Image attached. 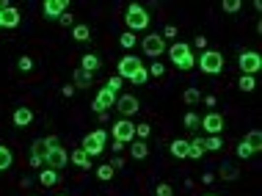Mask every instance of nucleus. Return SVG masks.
<instances>
[{"instance_id":"f257e3e1","label":"nucleus","mask_w":262,"mask_h":196,"mask_svg":"<svg viewBox=\"0 0 262 196\" xmlns=\"http://www.w3.org/2000/svg\"><path fill=\"white\" fill-rule=\"evenodd\" d=\"M119 77H122V80H130V83H135V86H144L146 80H149V72H146V66L141 64V58L124 56L122 61H119Z\"/></svg>"},{"instance_id":"f03ea898","label":"nucleus","mask_w":262,"mask_h":196,"mask_svg":"<svg viewBox=\"0 0 262 196\" xmlns=\"http://www.w3.org/2000/svg\"><path fill=\"white\" fill-rule=\"evenodd\" d=\"M165 53H168V58H171L174 66H177V69H182V72H188V69H193V66H196V58H193L191 44H188V42H174L171 47L165 50Z\"/></svg>"},{"instance_id":"7ed1b4c3","label":"nucleus","mask_w":262,"mask_h":196,"mask_svg":"<svg viewBox=\"0 0 262 196\" xmlns=\"http://www.w3.org/2000/svg\"><path fill=\"white\" fill-rule=\"evenodd\" d=\"M53 147H58V138H55V135H50V138H36L33 144H31V166L33 168L44 166V158H47V152Z\"/></svg>"},{"instance_id":"20e7f679","label":"nucleus","mask_w":262,"mask_h":196,"mask_svg":"<svg viewBox=\"0 0 262 196\" xmlns=\"http://www.w3.org/2000/svg\"><path fill=\"white\" fill-rule=\"evenodd\" d=\"M199 69L204 72V75H221L224 72V53H218V50H204L199 58Z\"/></svg>"},{"instance_id":"39448f33","label":"nucleus","mask_w":262,"mask_h":196,"mask_svg":"<svg viewBox=\"0 0 262 196\" xmlns=\"http://www.w3.org/2000/svg\"><path fill=\"white\" fill-rule=\"evenodd\" d=\"M124 22H127V28L132 31H144L146 25H149V14H146L144 6H138V3H132V6H127V14H124Z\"/></svg>"},{"instance_id":"423d86ee","label":"nucleus","mask_w":262,"mask_h":196,"mask_svg":"<svg viewBox=\"0 0 262 196\" xmlns=\"http://www.w3.org/2000/svg\"><path fill=\"white\" fill-rule=\"evenodd\" d=\"M105 141H108V130L99 127V130H94V133H89L86 138H83V147L80 149L89 155V158H97V155L105 149Z\"/></svg>"},{"instance_id":"0eeeda50","label":"nucleus","mask_w":262,"mask_h":196,"mask_svg":"<svg viewBox=\"0 0 262 196\" xmlns=\"http://www.w3.org/2000/svg\"><path fill=\"white\" fill-rule=\"evenodd\" d=\"M141 47H144V56H149V58H155V61H158V58L165 53V39L160 33H149V36H144Z\"/></svg>"},{"instance_id":"6e6552de","label":"nucleus","mask_w":262,"mask_h":196,"mask_svg":"<svg viewBox=\"0 0 262 196\" xmlns=\"http://www.w3.org/2000/svg\"><path fill=\"white\" fill-rule=\"evenodd\" d=\"M116 97H119V94H113V91L99 89V91H97V97L91 99V111H94V113H108L110 108L116 105Z\"/></svg>"},{"instance_id":"1a4fd4ad","label":"nucleus","mask_w":262,"mask_h":196,"mask_svg":"<svg viewBox=\"0 0 262 196\" xmlns=\"http://www.w3.org/2000/svg\"><path fill=\"white\" fill-rule=\"evenodd\" d=\"M237 64H240L243 75H257V72L262 69V58H260V53H254V50H243Z\"/></svg>"},{"instance_id":"9d476101","label":"nucleus","mask_w":262,"mask_h":196,"mask_svg":"<svg viewBox=\"0 0 262 196\" xmlns=\"http://www.w3.org/2000/svg\"><path fill=\"white\" fill-rule=\"evenodd\" d=\"M138 108H141V102H138L135 94H119L116 97V111L122 113V116H135Z\"/></svg>"},{"instance_id":"9b49d317","label":"nucleus","mask_w":262,"mask_h":196,"mask_svg":"<svg viewBox=\"0 0 262 196\" xmlns=\"http://www.w3.org/2000/svg\"><path fill=\"white\" fill-rule=\"evenodd\" d=\"M44 163H47V168H53V171H61L64 166L69 163V155H66V149L58 144V147H53L47 152V158H44Z\"/></svg>"},{"instance_id":"f8f14e48","label":"nucleus","mask_w":262,"mask_h":196,"mask_svg":"<svg viewBox=\"0 0 262 196\" xmlns=\"http://www.w3.org/2000/svg\"><path fill=\"white\" fill-rule=\"evenodd\" d=\"M135 138V125H132L130 119H119L116 125H113V141H132Z\"/></svg>"},{"instance_id":"ddd939ff","label":"nucleus","mask_w":262,"mask_h":196,"mask_svg":"<svg viewBox=\"0 0 262 196\" xmlns=\"http://www.w3.org/2000/svg\"><path fill=\"white\" fill-rule=\"evenodd\" d=\"M199 125L204 127V130H207L210 135H218L221 130H224V116H221V113H215V111H210V113L204 116V119L199 122Z\"/></svg>"},{"instance_id":"4468645a","label":"nucleus","mask_w":262,"mask_h":196,"mask_svg":"<svg viewBox=\"0 0 262 196\" xmlns=\"http://www.w3.org/2000/svg\"><path fill=\"white\" fill-rule=\"evenodd\" d=\"M41 8H44V17H47V20H58L69 8V0H44Z\"/></svg>"},{"instance_id":"2eb2a0df","label":"nucleus","mask_w":262,"mask_h":196,"mask_svg":"<svg viewBox=\"0 0 262 196\" xmlns=\"http://www.w3.org/2000/svg\"><path fill=\"white\" fill-rule=\"evenodd\" d=\"M0 20H3V28H17V25H20V11L14 6H3Z\"/></svg>"},{"instance_id":"dca6fc26","label":"nucleus","mask_w":262,"mask_h":196,"mask_svg":"<svg viewBox=\"0 0 262 196\" xmlns=\"http://www.w3.org/2000/svg\"><path fill=\"white\" fill-rule=\"evenodd\" d=\"M99 66H102V58L97 56V53H86V56H83V61H80V69L83 72H91V75H94Z\"/></svg>"},{"instance_id":"f3484780","label":"nucleus","mask_w":262,"mask_h":196,"mask_svg":"<svg viewBox=\"0 0 262 196\" xmlns=\"http://www.w3.org/2000/svg\"><path fill=\"white\" fill-rule=\"evenodd\" d=\"M31 122H33V111H31V108L22 105V108L14 111V125H17V127H28Z\"/></svg>"},{"instance_id":"a211bd4d","label":"nucleus","mask_w":262,"mask_h":196,"mask_svg":"<svg viewBox=\"0 0 262 196\" xmlns=\"http://www.w3.org/2000/svg\"><path fill=\"white\" fill-rule=\"evenodd\" d=\"M207 149H204V141L201 138H193V141H188V158H193V161H201V155H204Z\"/></svg>"},{"instance_id":"6ab92c4d","label":"nucleus","mask_w":262,"mask_h":196,"mask_svg":"<svg viewBox=\"0 0 262 196\" xmlns=\"http://www.w3.org/2000/svg\"><path fill=\"white\" fill-rule=\"evenodd\" d=\"M130 155H132V161H144L146 155H149L146 141H132V144H130Z\"/></svg>"},{"instance_id":"aec40b11","label":"nucleus","mask_w":262,"mask_h":196,"mask_svg":"<svg viewBox=\"0 0 262 196\" xmlns=\"http://www.w3.org/2000/svg\"><path fill=\"white\" fill-rule=\"evenodd\" d=\"M171 155L174 158H179V161H182V158H188V141L185 138H177V141H171Z\"/></svg>"},{"instance_id":"412c9836","label":"nucleus","mask_w":262,"mask_h":196,"mask_svg":"<svg viewBox=\"0 0 262 196\" xmlns=\"http://www.w3.org/2000/svg\"><path fill=\"white\" fill-rule=\"evenodd\" d=\"M69 158H72V163H75L77 168H91V158L83 152V149H75V152L69 155Z\"/></svg>"},{"instance_id":"4be33fe9","label":"nucleus","mask_w":262,"mask_h":196,"mask_svg":"<svg viewBox=\"0 0 262 196\" xmlns=\"http://www.w3.org/2000/svg\"><path fill=\"white\" fill-rule=\"evenodd\" d=\"M94 75L91 72H83V69H75V89H89Z\"/></svg>"},{"instance_id":"5701e85b","label":"nucleus","mask_w":262,"mask_h":196,"mask_svg":"<svg viewBox=\"0 0 262 196\" xmlns=\"http://www.w3.org/2000/svg\"><path fill=\"white\" fill-rule=\"evenodd\" d=\"M39 182H41V185H47V188H53L55 182H58V171H53V168H41V171H39Z\"/></svg>"},{"instance_id":"b1692460","label":"nucleus","mask_w":262,"mask_h":196,"mask_svg":"<svg viewBox=\"0 0 262 196\" xmlns=\"http://www.w3.org/2000/svg\"><path fill=\"white\" fill-rule=\"evenodd\" d=\"M11 163H14V155H11V149L0 144V171H6V168H11Z\"/></svg>"},{"instance_id":"393cba45","label":"nucleus","mask_w":262,"mask_h":196,"mask_svg":"<svg viewBox=\"0 0 262 196\" xmlns=\"http://www.w3.org/2000/svg\"><path fill=\"white\" fill-rule=\"evenodd\" d=\"M72 36H75L77 42H89V39H91V28H89V25H72Z\"/></svg>"},{"instance_id":"a878e982","label":"nucleus","mask_w":262,"mask_h":196,"mask_svg":"<svg viewBox=\"0 0 262 196\" xmlns=\"http://www.w3.org/2000/svg\"><path fill=\"white\" fill-rule=\"evenodd\" d=\"M243 141H246L248 147H251V149H254V152H257V149L262 147V133H260V130H251V133H248Z\"/></svg>"},{"instance_id":"bb28decb","label":"nucleus","mask_w":262,"mask_h":196,"mask_svg":"<svg viewBox=\"0 0 262 196\" xmlns=\"http://www.w3.org/2000/svg\"><path fill=\"white\" fill-rule=\"evenodd\" d=\"M221 147H224L221 135H207V138H204V149H207V152H218Z\"/></svg>"},{"instance_id":"cd10ccee","label":"nucleus","mask_w":262,"mask_h":196,"mask_svg":"<svg viewBox=\"0 0 262 196\" xmlns=\"http://www.w3.org/2000/svg\"><path fill=\"white\" fill-rule=\"evenodd\" d=\"M113 171H116V168L110 166V163H102V166L97 168V177H99L102 182H108V180H113Z\"/></svg>"},{"instance_id":"c85d7f7f","label":"nucleus","mask_w":262,"mask_h":196,"mask_svg":"<svg viewBox=\"0 0 262 196\" xmlns=\"http://www.w3.org/2000/svg\"><path fill=\"white\" fill-rule=\"evenodd\" d=\"M182 99H185L188 105H196V102H201V91H199V89H185Z\"/></svg>"},{"instance_id":"c756f323","label":"nucleus","mask_w":262,"mask_h":196,"mask_svg":"<svg viewBox=\"0 0 262 196\" xmlns=\"http://www.w3.org/2000/svg\"><path fill=\"white\" fill-rule=\"evenodd\" d=\"M237 86H240V91H254L257 80H254V75H243L240 80H237Z\"/></svg>"},{"instance_id":"7c9ffc66","label":"nucleus","mask_w":262,"mask_h":196,"mask_svg":"<svg viewBox=\"0 0 262 196\" xmlns=\"http://www.w3.org/2000/svg\"><path fill=\"white\" fill-rule=\"evenodd\" d=\"M251 155H254V149L248 147L246 141H240V144H237V158H240V161H248Z\"/></svg>"},{"instance_id":"2f4dec72","label":"nucleus","mask_w":262,"mask_h":196,"mask_svg":"<svg viewBox=\"0 0 262 196\" xmlns=\"http://www.w3.org/2000/svg\"><path fill=\"white\" fill-rule=\"evenodd\" d=\"M122 83H124L122 77H119V75H113V77L108 80V83H105V89H108V91H113V94H119V91H122Z\"/></svg>"},{"instance_id":"473e14b6","label":"nucleus","mask_w":262,"mask_h":196,"mask_svg":"<svg viewBox=\"0 0 262 196\" xmlns=\"http://www.w3.org/2000/svg\"><path fill=\"white\" fill-rule=\"evenodd\" d=\"M119 44H122L124 50L135 47V33H130V31H127V33H122V39H119Z\"/></svg>"},{"instance_id":"72a5a7b5","label":"nucleus","mask_w":262,"mask_h":196,"mask_svg":"<svg viewBox=\"0 0 262 196\" xmlns=\"http://www.w3.org/2000/svg\"><path fill=\"white\" fill-rule=\"evenodd\" d=\"M199 122H201L199 113H193V111L185 113V127H191V130H193V127H199Z\"/></svg>"},{"instance_id":"f704fd0d","label":"nucleus","mask_w":262,"mask_h":196,"mask_svg":"<svg viewBox=\"0 0 262 196\" xmlns=\"http://www.w3.org/2000/svg\"><path fill=\"white\" fill-rule=\"evenodd\" d=\"M221 177H224V180H237V168L224 163V166H221Z\"/></svg>"},{"instance_id":"c9c22d12","label":"nucleus","mask_w":262,"mask_h":196,"mask_svg":"<svg viewBox=\"0 0 262 196\" xmlns=\"http://www.w3.org/2000/svg\"><path fill=\"white\" fill-rule=\"evenodd\" d=\"M17 66H20L22 72H31V69H33V58H31V56H22L20 61H17Z\"/></svg>"},{"instance_id":"e433bc0d","label":"nucleus","mask_w":262,"mask_h":196,"mask_svg":"<svg viewBox=\"0 0 262 196\" xmlns=\"http://www.w3.org/2000/svg\"><path fill=\"white\" fill-rule=\"evenodd\" d=\"M224 11H227V14L240 11V0H224Z\"/></svg>"},{"instance_id":"4c0bfd02","label":"nucleus","mask_w":262,"mask_h":196,"mask_svg":"<svg viewBox=\"0 0 262 196\" xmlns=\"http://www.w3.org/2000/svg\"><path fill=\"white\" fill-rule=\"evenodd\" d=\"M146 72H149L152 77H160L165 69H163V64H160V61H155V64H152V66H149V69H146Z\"/></svg>"},{"instance_id":"58836bf2","label":"nucleus","mask_w":262,"mask_h":196,"mask_svg":"<svg viewBox=\"0 0 262 196\" xmlns=\"http://www.w3.org/2000/svg\"><path fill=\"white\" fill-rule=\"evenodd\" d=\"M171 194H174V188L171 185H165V182H160L158 191H155V196H171Z\"/></svg>"},{"instance_id":"ea45409f","label":"nucleus","mask_w":262,"mask_h":196,"mask_svg":"<svg viewBox=\"0 0 262 196\" xmlns=\"http://www.w3.org/2000/svg\"><path fill=\"white\" fill-rule=\"evenodd\" d=\"M177 33H179L177 25H165L163 28V39H177Z\"/></svg>"},{"instance_id":"a19ab883","label":"nucleus","mask_w":262,"mask_h":196,"mask_svg":"<svg viewBox=\"0 0 262 196\" xmlns=\"http://www.w3.org/2000/svg\"><path fill=\"white\" fill-rule=\"evenodd\" d=\"M135 133H138V138H149L152 127H149V125H138V127H135Z\"/></svg>"},{"instance_id":"79ce46f5","label":"nucleus","mask_w":262,"mask_h":196,"mask_svg":"<svg viewBox=\"0 0 262 196\" xmlns=\"http://www.w3.org/2000/svg\"><path fill=\"white\" fill-rule=\"evenodd\" d=\"M58 22H61V25H75V17H72V11H64V14L58 17Z\"/></svg>"},{"instance_id":"37998d69","label":"nucleus","mask_w":262,"mask_h":196,"mask_svg":"<svg viewBox=\"0 0 262 196\" xmlns=\"http://www.w3.org/2000/svg\"><path fill=\"white\" fill-rule=\"evenodd\" d=\"M193 44H196L199 50H207V36H196V39H193Z\"/></svg>"},{"instance_id":"c03bdc74","label":"nucleus","mask_w":262,"mask_h":196,"mask_svg":"<svg viewBox=\"0 0 262 196\" xmlns=\"http://www.w3.org/2000/svg\"><path fill=\"white\" fill-rule=\"evenodd\" d=\"M61 94H64V97H72V94H75V86H64Z\"/></svg>"},{"instance_id":"a18cd8bd","label":"nucleus","mask_w":262,"mask_h":196,"mask_svg":"<svg viewBox=\"0 0 262 196\" xmlns=\"http://www.w3.org/2000/svg\"><path fill=\"white\" fill-rule=\"evenodd\" d=\"M3 6H8V3H0V11H3ZM0 28H3V20H0Z\"/></svg>"},{"instance_id":"49530a36","label":"nucleus","mask_w":262,"mask_h":196,"mask_svg":"<svg viewBox=\"0 0 262 196\" xmlns=\"http://www.w3.org/2000/svg\"><path fill=\"white\" fill-rule=\"evenodd\" d=\"M207 196H215V194H207Z\"/></svg>"},{"instance_id":"de8ad7c7","label":"nucleus","mask_w":262,"mask_h":196,"mask_svg":"<svg viewBox=\"0 0 262 196\" xmlns=\"http://www.w3.org/2000/svg\"><path fill=\"white\" fill-rule=\"evenodd\" d=\"M61 196H64V194H61Z\"/></svg>"}]
</instances>
